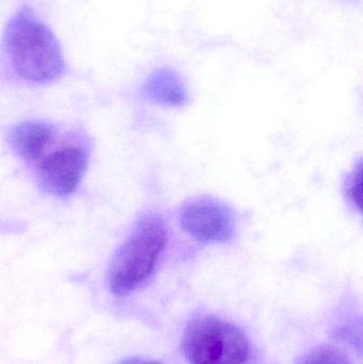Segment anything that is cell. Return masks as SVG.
<instances>
[{"mask_svg": "<svg viewBox=\"0 0 363 364\" xmlns=\"http://www.w3.org/2000/svg\"><path fill=\"white\" fill-rule=\"evenodd\" d=\"M6 46L15 72L23 80L45 85L63 74L65 62L57 38L30 9L11 18Z\"/></svg>", "mask_w": 363, "mask_h": 364, "instance_id": "obj_1", "label": "cell"}, {"mask_svg": "<svg viewBox=\"0 0 363 364\" xmlns=\"http://www.w3.org/2000/svg\"><path fill=\"white\" fill-rule=\"evenodd\" d=\"M168 242L166 223L147 212L134 225L111 263L109 287L119 297L127 296L151 278Z\"/></svg>", "mask_w": 363, "mask_h": 364, "instance_id": "obj_2", "label": "cell"}, {"mask_svg": "<svg viewBox=\"0 0 363 364\" xmlns=\"http://www.w3.org/2000/svg\"><path fill=\"white\" fill-rule=\"evenodd\" d=\"M181 350L189 364H246L249 341L237 325L202 316L185 327Z\"/></svg>", "mask_w": 363, "mask_h": 364, "instance_id": "obj_3", "label": "cell"}, {"mask_svg": "<svg viewBox=\"0 0 363 364\" xmlns=\"http://www.w3.org/2000/svg\"><path fill=\"white\" fill-rule=\"evenodd\" d=\"M179 223L188 235L202 243H226L236 230L234 210L209 196L185 201L179 210Z\"/></svg>", "mask_w": 363, "mask_h": 364, "instance_id": "obj_4", "label": "cell"}, {"mask_svg": "<svg viewBox=\"0 0 363 364\" xmlns=\"http://www.w3.org/2000/svg\"><path fill=\"white\" fill-rule=\"evenodd\" d=\"M89 166V154L78 145H68L47 155L38 166V181L49 194L65 197L82 181Z\"/></svg>", "mask_w": 363, "mask_h": 364, "instance_id": "obj_5", "label": "cell"}, {"mask_svg": "<svg viewBox=\"0 0 363 364\" xmlns=\"http://www.w3.org/2000/svg\"><path fill=\"white\" fill-rule=\"evenodd\" d=\"M55 138V132L48 124L28 121L11 130L9 141L15 153L27 162L44 157Z\"/></svg>", "mask_w": 363, "mask_h": 364, "instance_id": "obj_6", "label": "cell"}, {"mask_svg": "<svg viewBox=\"0 0 363 364\" xmlns=\"http://www.w3.org/2000/svg\"><path fill=\"white\" fill-rule=\"evenodd\" d=\"M142 95L149 102L168 107H181L189 100L183 77L173 68L153 70L142 87Z\"/></svg>", "mask_w": 363, "mask_h": 364, "instance_id": "obj_7", "label": "cell"}, {"mask_svg": "<svg viewBox=\"0 0 363 364\" xmlns=\"http://www.w3.org/2000/svg\"><path fill=\"white\" fill-rule=\"evenodd\" d=\"M296 364H353L347 355L334 346H322L309 350Z\"/></svg>", "mask_w": 363, "mask_h": 364, "instance_id": "obj_8", "label": "cell"}, {"mask_svg": "<svg viewBox=\"0 0 363 364\" xmlns=\"http://www.w3.org/2000/svg\"><path fill=\"white\" fill-rule=\"evenodd\" d=\"M343 193L345 199L352 207L362 211V164L359 162L351 172L347 174L343 182Z\"/></svg>", "mask_w": 363, "mask_h": 364, "instance_id": "obj_9", "label": "cell"}, {"mask_svg": "<svg viewBox=\"0 0 363 364\" xmlns=\"http://www.w3.org/2000/svg\"><path fill=\"white\" fill-rule=\"evenodd\" d=\"M143 364H161V363H143Z\"/></svg>", "mask_w": 363, "mask_h": 364, "instance_id": "obj_10", "label": "cell"}]
</instances>
